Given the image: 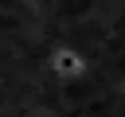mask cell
<instances>
[{"instance_id":"6da1fadb","label":"cell","mask_w":125,"mask_h":117,"mask_svg":"<svg viewBox=\"0 0 125 117\" xmlns=\"http://www.w3.org/2000/svg\"><path fill=\"white\" fill-rule=\"evenodd\" d=\"M47 74L62 78V86H78V78L86 74V55L70 43H55L47 51Z\"/></svg>"}]
</instances>
